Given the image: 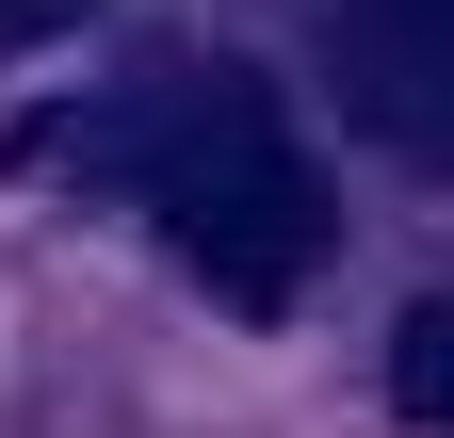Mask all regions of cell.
I'll use <instances>...</instances> for the list:
<instances>
[{"label": "cell", "instance_id": "obj_3", "mask_svg": "<svg viewBox=\"0 0 454 438\" xmlns=\"http://www.w3.org/2000/svg\"><path fill=\"white\" fill-rule=\"evenodd\" d=\"M389 406H406V422H454V293L389 325Z\"/></svg>", "mask_w": 454, "mask_h": 438}, {"label": "cell", "instance_id": "obj_2", "mask_svg": "<svg viewBox=\"0 0 454 438\" xmlns=\"http://www.w3.org/2000/svg\"><path fill=\"white\" fill-rule=\"evenodd\" d=\"M325 66L389 162L454 179V0H325Z\"/></svg>", "mask_w": 454, "mask_h": 438}, {"label": "cell", "instance_id": "obj_4", "mask_svg": "<svg viewBox=\"0 0 454 438\" xmlns=\"http://www.w3.org/2000/svg\"><path fill=\"white\" fill-rule=\"evenodd\" d=\"M82 17H98V0H0V66H33V49H66Z\"/></svg>", "mask_w": 454, "mask_h": 438}, {"label": "cell", "instance_id": "obj_1", "mask_svg": "<svg viewBox=\"0 0 454 438\" xmlns=\"http://www.w3.org/2000/svg\"><path fill=\"white\" fill-rule=\"evenodd\" d=\"M130 179L162 211V244H179V277L227 293V309H293L325 277V244H340L325 162L293 146V114H276L244 66H195L179 98H146L130 114Z\"/></svg>", "mask_w": 454, "mask_h": 438}]
</instances>
